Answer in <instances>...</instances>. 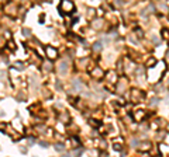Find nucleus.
I'll return each mask as SVG.
<instances>
[{"label":"nucleus","mask_w":169,"mask_h":157,"mask_svg":"<svg viewBox=\"0 0 169 157\" xmlns=\"http://www.w3.org/2000/svg\"><path fill=\"white\" fill-rule=\"evenodd\" d=\"M162 37H165L166 39H169V31L168 30H164V31H162Z\"/></svg>","instance_id":"obj_14"},{"label":"nucleus","mask_w":169,"mask_h":157,"mask_svg":"<svg viewBox=\"0 0 169 157\" xmlns=\"http://www.w3.org/2000/svg\"><path fill=\"white\" fill-rule=\"evenodd\" d=\"M59 72H66V63H61L59 65Z\"/></svg>","instance_id":"obj_13"},{"label":"nucleus","mask_w":169,"mask_h":157,"mask_svg":"<svg viewBox=\"0 0 169 157\" xmlns=\"http://www.w3.org/2000/svg\"><path fill=\"white\" fill-rule=\"evenodd\" d=\"M45 53L48 56V59L50 60H54L58 58V51L55 49V48H51V46H47L45 48Z\"/></svg>","instance_id":"obj_3"},{"label":"nucleus","mask_w":169,"mask_h":157,"mask_svg":"<svg viewBox=\"0 0 169 157\" xmlns=\"http://www.w3.org/2000/svg\"><path fill=\"white\" fill-rule=\"evenodd\" d=\"M144 146H141V150H149L151 149V144L148 143V142H145V143H142Z\"/></svg>","instance_id":"obj_10"},{"label":"nucleus","mask_w":169,"mask_h":157,"mask_svg":"<svg viewBox=\"0 0 169 157\" xmlns=\"http://www.w3.org/2000/svg\"><path fill=\"white\" fill-rule=\"evenodd\" d=\"M51 69H52L51 62H45V63H44V70H51Z\"/></svg>","instance_id":"obj_11"},{"label":"nucleus","mask_w":169,"mask_h":157,"mask_svg":"<svg viewBox=\"0 0 169 157\" xmlns=\"http://www.w3.org/2000/svg\"><path fill=\"white\" fill-rule=\"evenodd\" d=\"M14 67H16V69H20V70H23V69H24L23 63H20V62H18V63H16V65H14Z\"/></svg>","instance_id":"obj_15"},{"label":"nucleus","mask_w":169,"mask_h":157,"mask_svg":"<svg viewBox=\"0 0 169 157\" xmlns=\"http://www.w3.org/2000/svg\"><path fill=\"white\" fill-rule=\"evenodd\" d=\"M55 147H56V150H58V152H62V150H64V147H61L59 144H58V146H55Z\"/></svg>","instance_id":"obj_17"},{"label":"nucleus","mask_w":169,"mask_h":157,"mask_svg":"<svg viewBox=\"0 0 169 157\" xmlns=\"http://www.w3.org/2000/svg\"><path fill=\"white\" fill-rule=\"evenodd\" d=\"M166 59L169 60V48H168V52H166Z\"/></svg>","instance_id":"obj_19"},{"label":"nucleus","mask_w":169,"mask_h":157,"mask_svg":"<svg viewBox=\"0 0 169 157\" xmlns=\"http://www.w3.org/2000/svg\"><path fill=\"white\" fill-rule=\"evenodd\" d=\"M59 9L61 11H64V13H72L73 10H75V4H73V1H71V0H62L59 4Z\"/></svg>","instance_id":"obj_1"},{"label":"nucleus","mask_w":169,"mask_h":157,"mask_svg":"<svg viewBox=\"0 0 169 157\" xmlns=\"http://www.w3.org/2000/svg\"><path fill=\"white\" fill-rule=\"evenodd\" d=\"M154 65H156V59H155V58H151V59L146 62V66H148V67H152Z\"/></svg>","instance_id":"obj_9"},{"label":"nucleus","mask_w":169,"mask_h":157,"mask_svg":"<svg viewBox=\"0 0 169 157\" xmlns=\"http://www.w3.org/2000/svg\"><path fill=\"white\" fill-rule=\"evenodd\" d=\"M119 90H120V93H124L125 91V88H127V80H124V78H120L119 80Z\"/></svg>","instance_id":"obj_7"},{"label":"nucleus","mask_w":169,"mask_h":157,"mask_svg":"<svg viewBox=\"0 0 169 157\" xmlns=\"http://www.w3.org/2000/svg\"><path fill=\"white\" fill-rule=\"evenodd\" d=\"M145 115H146L145 111H141V110H137V111L134 112V118H135V121H138V122H140L141 119H144Z\"/></svg>","instance_id":"obj_6"},{"label":"nucleus","mask_w":169,"mask_h":157,"mask_svg":"<svg viewBox=\"0 0 169 157\" xmlns=\"http://www.w3.org/2000/svg\"><path fill=\"white\" fill-rule=\"evenodd\" d=\"M9 48H10V49H14V45H13V42H11V41L9 42Z\"/></svg>","instance_id":"obj_18"},{"label":"nucleus","mask_w":169,"mask_h":157,"mask_svg":"<svg viewBox=\"0 0 169 157\" xmlns=\"http://www.w3.org/2000/svg\"><path fill=\"white\" fill-rule=\"evenodd\" d=\"M114 149L116 150H121V144H114Z\"/></svg>","instance_id":"obj_16"},{"label":"nucleus","mask_w":169,"mask_h":157,"mask_svg":"<svg viewBox=\"0 0 169 157\" xmlns=\"http://www.w3.org/2000/svg\"><path fill=\"white\" fill-rule=\"evenodd\" d=\"M92 76L95 78H103L104 77V72H103L100 67H95V69L92 70Z\"/></svg>","instance_id":"obj_5"},{"label":"nucleus","mask_w":169,"mask_h":157,"mask_svg":"<svg viewBox=\"0 0 169 157\" xmlns=\"http://www.w3.org/2000/svg\"><path fill=\"white\" fill-rule=\"evenodd\" d=\"M93 49H95V51H100V49H101V44H100V42H96V44L93 45Z\"/></svg>","instance_id":"obj_12"},{"label":"nucleus","mask_w":169,"mask_h":157,"mask_svg":"<svg viewBox=\"0 0 169 157\" xmlns=\"http://www.w3.org/2000/svg\"><path fill=\"white\" fill-rule=\"evenodd\" d=\"M5 10H6V14H9V16H16L17 14V6L14 4V3H7Z\"/></svg>","instance_id":"obj_4"},{"label":"nucleus","mask_w":169,"mask_h":157,"mask_svg":"<svg viewBox=\"0 0 169 157\" xmlns=\"http://www.w3.org/2000/svg\"><path fill=\"white\" fill-rule=\"evenodd\" d=\"M116 80H117V78H116V73L114 72H110L109 73V81L110 83H116Z\"/></svg>","instance_id":"obj_8"},{"label":"nucleus","mask_w":169,"mask_h":157,"mask_svg":"<svg viewBox=\"0 0 169 157\" xmlns=\"http://www.w3.org/2000/svg\"><path fill=\"white\" fill-rule=\"evenodd\" d=\"M130 97H131V101L133 102H138L144 98V93H142L141 90H138V88H133V90L130 91Z\"/></svg>","instance_id":"obj_2"}]
</instances>
